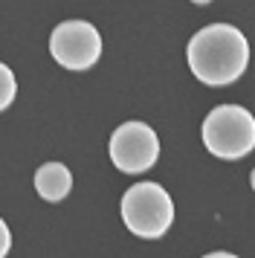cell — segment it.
<instances>
[{"instance_id":"obj_1","label":"cell","mask_w":255,"mask_h":258,"mask_svg":"<svg viewBox=\"0 0 255 258\" xmlns=\"http://www.w3.org/2000/svg\"><path fill=\"white\" fill-rule=\"evenodd\" d=\"M188 67L197 76V82L209 87L238 82L249 64V41L232 24H209L197 29L188 47Z\"/></svg>"},{"instance_id":"obj_2","label":"cell","mask_w":255,"mask_h":258,"mask_svg":"<svg viewBox=\"0 0 255 258\" xmlns=\"http://www.w3.org/2000/svg\"><path fill=\"white\" fill-rule=\"evenodd\" d=\"M203 145L220 160H241L255 148V116L241 105H220L203 119Z\"/></svg>"},{"instance_id":"obj_3","label":"cell","mask_w":255,"mask_h":258,"mask_svg":"<svg viewBox=\"0 0 255 258\" xmlns=\"http://www.w3.org/2000/svg\"><path fill=\"white\" fill-rule=\"evenodd\" d=\"M122 221L137 238H162L174 223V200L160 183H137L122 195Z\"/></svg>"},{"instance_id":"obj_4","label":"cell","mask_w":255,"mask_h":258,"mask_svg":"<svg viewBox=\"0 0 255 258\" xmlns=\"http://www.w3.org/2000/svg\"><path fill=\"white\" fill-rule=\"evenodd\" d=\"M49 52L64 70H90L102 55V35L87 21H64L49 35Z\"/></svg>"},{"instance_id":"obj_5","label":"cell","mask_w":255,"mask_h":258,"mask_svg":"<svg viewBox=\"0 0 255 258\" xmlns=\"http://www.w3.org/2000/svg\"><path fill=\"white\" fill-rule=\"evenodd\" d=\"M160 157V140L145 122H125L110 137V160L125 174H142Z\"/></svg>"},{"instance_id":"obj_6","label":"cell","mask_w":255,"mask_h":258,"mask_svg":"<svg viewBox=\"0 0 255 258\" xmlns=\"http://www.w3.org/2000/svg\"><path fill=\"white\" fill-rule=\"evenodd\" d=\"M73 188V174L64 163H44L35 171V191L49 203L64 200Z\"/></svg>"},{"instance_id":"obj_7","label":"cell","mask_w":255,"mask_h":258,"mask_svg":"<svg viewBox=\"0 0 255 258\" xmlns=\"http://www.w3.org/2000/svg\"><path fill=\"white\" fill-rule=\"evenodd\" d=\"M15 93H18V82H15V73L0 61V113L15 102Z\"/></svg>"},{"instance_id":"obj_8","label":"cell","mask_w":255,"mask_h":258,"mask_svg":"<svg viewBox=\"0 0 255 258\" xmlns=\"http://www.w3.org/2000/svg\"><path fill=\"white\" fill-rule=\"evenodd\" d=\"M12 249V232H9V226H6V221L0 218V258L6 255Z\"/></svg>"},{"instance_id":"obj_9","label":"cell","mask_w":255,"mask_h":258,"mask_svg":"<svg viewBox=\"0 0 255 258\" xmlns=\"http://www.w3.org/2000/svg\"><path fill=\"white\" fill-rule=\"evenodd\" d=\"M249 183H252V188H255V168H252V177H249Z\"/></svg>"},{"instance_id":"obj_10","label":"cell","mask_w":255,"mask_h":258,"mask_svg":"<svg viewBox=\"0 0 255 258\" xmlns=\"http://www.w3.org/2000/svg\"><path fill=\"white\" fill-rule=\"evenodd\" d=\"M192 3H200V6H203V3H209V0H192Z\"/></svg>"}]
</instances>
